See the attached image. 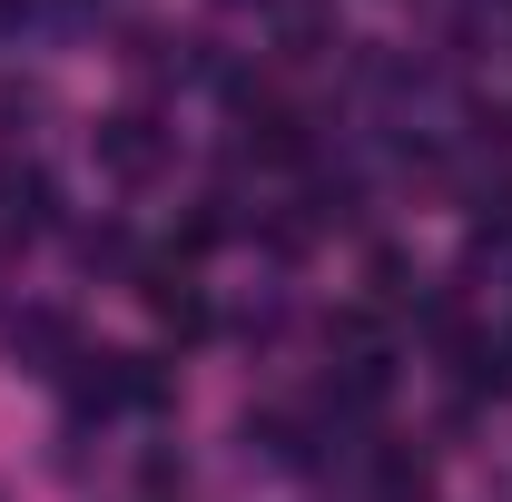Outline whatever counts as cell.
<instances>
[{"label": "cell", "mask_w": 512, "mask_h": 502, "mask_svg": "<svg viewBox=\"0 0 512 502\" xmlns=\"http://www.w3.org/2000/svg\"><path fill=\"white\" fill-rule=\"evenodd\" d=\"M158 158H168V148H158V119H138V109H119V119L99 128V168H109V178H148Z\"/></svg>", "instance_id": "obj_1"}]
</instances>
